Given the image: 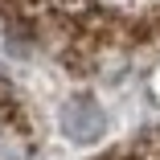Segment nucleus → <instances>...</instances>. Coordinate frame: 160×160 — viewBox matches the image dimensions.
Returning <instances> with one entry per match:
<instances>
[{
	"label": "nucleus",
	"mask_w": 160,
	"mask_h": 160,
	"mask_svg": "<svg viewBox=\"0 0 160 160\" xmlns=\"http://www.w3.org/2000/svg\"><path fill=\"white\" fill-rule=\"evenodd\" d=\"M58 127H62V136H66L70 144H94V140L103 136L107 119H103V107L94 103V99L74 94V99H66V103L58 107Z\"/></svg>",
	"instance_id": "obj_1"
},
{
	"label": "nucleus",
	"mask_w": 160,
	"mask_h": 160,
	"mask_svg": "<svg viewBox=\"0 0 160 160\" xmlns=\"http://www.w3.org/2000/svg\"><path fill=\"white\" fill-rule=\"evenodd\" d=\"M0 160H25V144L17 136H0Z\"/></svg>",
	"instance_id": "obj_2"
}]
</instances>
